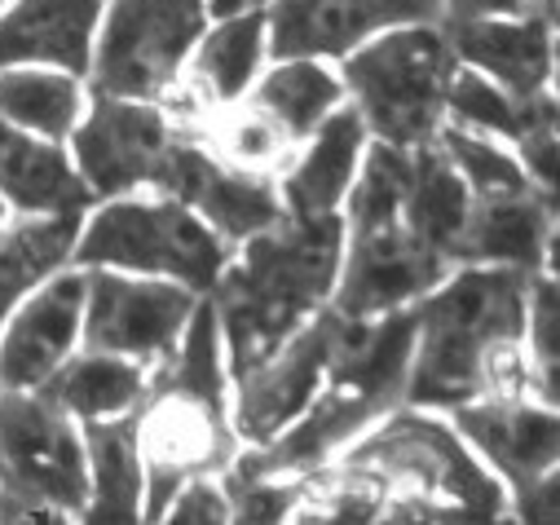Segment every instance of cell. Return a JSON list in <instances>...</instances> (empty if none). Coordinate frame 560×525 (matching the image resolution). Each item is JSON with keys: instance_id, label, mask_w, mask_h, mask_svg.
Instances as JSON below:
<instances>
[{"instance_id": "obj_1", "label": "cell", "mask_w": 560, "mask_h": 525, "mask_svg": "<svg viewBox=\"0 0 560 525\" xmlns=\"http://www.w3.org/2000/svg\"><path fill=\"white\" fill-rule=\"evenodd\" d=\"M529 283L525 270L464 266L419 301L401 402L410 411H459L494 398H542L525 353Z\"/></svg>"}, {"instance_id": "obj_2", "label": "cell", "mask_w": 560, "mask_h": 525, "mask_svg": "<svg viewBox=\"0 0 560 525\" xmlns=\"http://www.w3.org/2000/svg\"><path fill=\"white\" fill-rule=\"evenodd\" d=\"M345 256V221L283 217L273 230L247 238V252L221 270L212 314L230 375H252L283 349L336 292Z\"/></svg>"}, {"instance_id": "obj_3", "label": "cell", "mask_w": 560, "mask_h": 525, "mask_svg": "<svg viewBox=\"0 0 560 525\" xmlns=\"http://www.w3.org/2000/svg\"><path fill=\"white\" fill-rule=\"evenodd\" d=\"M137 455L147 477L142 525H160L186 486L212 481L238 455V438L225 416L221 331L212 301L195 305L173 358L160 362L147 384V398L137 407Z\"/></svg>"}, {"instance_id": "obj_4", "label": "cell", "mask_w": 560, "mask_h": 525, "mask_svg": "<svg viewBox=\"0 0 560 525\" xmlns=\"http://www.w3.org/2000/svg\"><path fill=\"white\" fill-rule=\"evenodd\" d=\"M410 353H415V310H397L371 323H349V336L336 349L301 420L278 433L269 446L238 455L234 468L252 477H310L327 468V459L340 446H349L375 420L397 411L406 393Z\"/></svg>"}, {"instance_id": "obj_5", "label": "cell", "mask_w": 560, "mask_h": 525, "mask_svg": "<svg viewBox=\"0 0 560 525\" xmlns=\"http://www.w3.org/2000/svg\"><path fill=\"white\" fill-rule=\"evenodd\" d=\"M336 275V314L349 323H371L397 310H410L433 288L451 279V260H442L419 238L401 212L397 190V151L371 147L349 203V256Z\"/></svg>"}, {"instance_id": "obj_6", "label": "cell", "mask_w": 560, "mask_h": 525, "mask_svg": "<svg viewBox=\"0 0 560 525\" xmlns=\"http://www.w3.org/2000/svg\"><path fill=\"white\" fill-rule=\"evenodd\" d=\"M340 464L380 477L388 499L424 512L438 525H499L508 516L503 481L459 442L455 429L424 411L384 416V424Z\"/></svg>"}, {"instance_id": "obj_7", "label": "cell", "mask_w": 560, "mask_h": 525, "mask_svg": "<svg viewBox=\"0 0 560 525\" xmlns=\"http://www.w3.org/2000/svg\"><path fill=\"white\" fill-rule=\"evenodd\" d=\"M455 71L446 27H406L349 54L345 84L362 128H371L380 147L415 151L438 142Z\"/></svg>"}, {"instance_id": "obj_8", "label": "cell", "mask_w": 560, "mask_h": 525, "mask_svg": "<svg viewBox=\"0 0 560 525\" xmlns=\"http://www.w3.org/2000/svg\"><path fill=\"white\" fill-rule=\"evenodd\" d=\"M71 260L84 270H137L186 292H212L230 266V243L173 199H115L80 230Z\"/></svg>"}, {"instance_id": "obj_9", "label": "cell", "mask_w": 560, "mask_h": 525, "mask_svg": "<svg viewBox=\"0 0 560 525\" xmlns=\"http://www.w3.org/2000/svg\"><path fill=\"white\" fill-rule=\"evenodd\" d=\"M89 499V455L71 416L40 388H0V525L36 512L80 516Z\"/></svg>"}, {"instance_id": "obj_10", "label": "cell", "mask_w": 560, "mask_h": 525, "mask_svg": "<svg viewBox=\"0 0 560 525\" xmlns=\"http://www.w3.org/2000/svg\"><path fill=\"white\" fill-rule=\"evenodd\" d=\"M203 32V0H115L89 58L93 97L155 102L177 80Z\"/></svg>"}, {"instance_id": "obj_11", "label": "cell", "mask_w": 560, "mask_h": 525, "mask_svg": "<svg viewBox=\"0 0 560 525\" xmlns=\"http://www.w3.org/2000/svg\"><path fill=\"white\" fill-rule=\"evenodd\" d=\"M195 305V292L177 283L93 270L84 275V353H110L137 366H160L173 358Z\"/></svg>"}, {"instance_id": "obj_12", "label": "cell", "mask_w": 560, "mask_h": 525, "mask_svg": "<svg viewBox=\"0 0 560 525\" xmlns=\"http://www.w3.org/2000/svg\"><path fill=\"white\" fill-rule=\"evenodd\" d=\"M160 199L190 208L221 243H247L288 217L278 182L269 173H247L212 155L195 133H182L155 177Z\"/></svg>"}, {"instance_id": "obj_13", "label": "cell", "mask_w": 560, "mask_h": 525, "mask_svg": "<svg viewBox=\"0 0 560 525\" xmlns=\"http://www.w3.org/2000/svg\"><path fill=\"white\" fill-rule=\"evenodd\" d=\"M345 336H349V318H340L336 310H318L273 358H265L252 375H243L230 416L234 438L252 446H269L292 420H301Z\"/></svg>"}, {"instance_id": "obj_14", "label": "cell", "mask_w": 560, "mask_h": 525, "mask_svg": "<svg viewBox=\"0 0 560 525\" xmlns=\"http://www.w3.org/2000/svg\"><path fill=\"white\" fill-rule=\"evenodd\" d=\"M182 128L151 102L93 97L75 124V173L97 199H119L137 186H155Z\"/></svg>"}, {"instance_id": "obj_15", "label": "cell", "mask_w": 560, "mask_h": 525, "mask_svg": "<svg viewBox=\"0 0 560 525\" xmlns=\"http://www.w3.org/2000/svg\"><path fill=\"white\" fill-rule=\"evenodd\" d=\"M438 27L442 0H278L265 19L269 54L292 58H340L384 27Z\"/></svg>"}, {"instance_id": "obj_16", "label": "cell", "mask_w": 560, "mask_h": 525, "mask_svg": "<svg viewBox=\"0 0 560 525\" xmlns=\"http://www.w3.org/2000/svg\"><path fill=\"white\" fill-rule=\"evenodd\" d=\"M455 433L494 468V477L508 481V490H525L547 472H556V451H560L556 411L538 407L534 398H494V402L459 407Z\"/></svg>"}, {"instance_id": "obj_17", "label": "cell", "mask_w": 560, "mask_h": 525, "mask_svg": "<svg viewBox=\"0 0 560 525\" xmlns=\"http://www.w3.org/2000/svg\"><path fill=\"white\" fill-rule=\"evenodd\" d=\"M84 318V275L49 279L0 336V388H40L71 353Z\"/></svg>"}, {"instance_id": "obj_18", "label": "cell", "mask_w": 560, "mask_h": 525, "mask_svg": "<svg viewBox=\"0 0 560 525\" xmlns=\"http://www.w3.org/2000/svg\"><path fill=\"white\" fill-rule=\"evenodd\" d=\"M551 260H556V199L547 190L503 203H468L459 266L551 275Z\"/></svg>"}, {"instance_id": "obj_19", "label": "cell", "mask_w": 560, "mask_h": 525, "mask_svg": "<svg viewBox=\"0 0 560 525\" xmlns=\"http://www.w3.org/2000/svg\"><path fill=\"white\" fill-rule=\"evenodd\" d=\"M446 40H451L455 58L472 62L477 75H486L490 84H499L512 97H538L551 84L556 49H551V23L542 14L451 23Z\"/></svg>"}, {"instance_id": "obj_20", "label": "cell", "mask_w": 560, "mask_h": 525, "mask_svg": "<svg viewBox=\"0 0 560 525\" xmlns=\"http://www.w3.org/2000/svg\"><path fill=\"white\" fill-rule=\"evenodd\" d=\"M97 0H19L0 19V71L23 62H49L71 75L89 71Z\"/></svg>"}, {"instance_id": "obj_21", "label": "cell", "mask_w": 560, "mask_h": 525, "mask_svg": "<svg viewBox=\"0 0 560 525\" xmlns=\"http://www.w3.org/2000/svg\"><path fill=\"white\" fill-rule=\"evenodd\" d=\"M0 195L23 217H84V208H93V195L80 182L75 164L54 142H40L5 119H0Z\"/></svg>"}, {"instance_id": "obj_22", "label": "cell", "mask_w": 560, "mask_h": 525, "mask_svg": "<svg viewBox=\"0 0 560 525\" xmlns=\"http://www.w3.org/2000/svg\"><path fill=\"white\" fill-rule=\"evenodd\" d=\"M89 455V499L80 508V525H142V455H137V411L119 420L84 424Z\"/></svg>"}, {"instance_id": "obj_23", "label": "cell", "mask_w": 560, "mask_h": 525, "mask_svg": "<svg viewBox=\"0 0 560 525\" xmlns=\"http://www.w3.org/2000/svg\"><path fill=\"white\" fill-rule=\"evenodd\" d=\"M366 147V128L358 119V110H331L318 128H314V142L310 151L296 160V168L283 182V208L288 217H331L336 203L345 199L358 155Z\"/></svg>"}, {"instance_id": "obj_24", "label": "cell", "mask_w": 560, "mask_h": 525, "mask_svg": "<svg viewBox=\"0 0 560 525\" xmlns=\"http://www.w3.org/2000/svg\"><path fill=\"white\" fill-rule=\"evenodd\" d=\"M147 366H137L128 358H110V353H80L71 362H62L40 393L67 416H80L84 424L97 420H119L132 416L147 398Z\"/></svg>"}, {"instance_id": "obj_25", "label": "cell", "mask_w": 560, "mask_h": 525, "mask_svg": "<svg viewBox=\"0 0 560 525\" xmlns=\"http://www.w3.org/2000/svg\"><path fill=\"white\" fill-rule=\"evenodd\" d=\"M80 238V212L62 217H23L19 225L0 230V323L32 292L45 275H54Z\"/></svg>"}, {"instance_id": "obj_26", "label": "cell", "mask_w": 560, "mask_h": 525, "mask_svg": "<svg viewBox=\"0 0 560 525\" xmlns=\"http://www.w3.org/2000/svg\"><path fill=\"white\" fill-rule=\"evenodd\" d=\"M336 102H340V80L310 58H292L260 80L247 106L265 115L296 147L301 138H314V128L336 110Z\"/></svg>"}, {"instance_id": "obj_27", "label": "cell", "mask_w": 560, "mask_h": 525, "mask_svg": "<svg viewBox=\"0 0 560 525\" xmlns=\"http://www.w3.org/2000/svg\"><path fill=\"white\" fill-rule=\"evenodd\" d=\"M446 110H455V119L464 128H481V133L508 138L516 147L538 138V133H556V97L551 93L512 97L477 71H455L451 93H446Z\"/></svg>"}, {"instance_id": "obj_28", "label": "cell", "mask_w": 560, "mask_h": 525, "mask_svg": "<svg viewBox=\"0 0 560 525\" xmlns=\"http://www.w3.org/2000/svg\"><path fill=\"white\" fill-rule=\"evenodd\" d=\"M84 89L75 75L54 71H0V119L45 142L75 133Z\"/></svg>"}, {"instance_id": "obj_29", "label": "cell", "mask_w": 560, "mask_h": 525, "mask_svg": "<svg viewBox=\"0 0 560 525\" xmlns=\"http://www.w3.org/2000/svg\"><path fill=\"white\" fill-rule=\"evenodd\" d=\"M388 508V486L358 468H318L288 516V525H380Z\"/></svg>"}, {"instance_id": "obj_30", "label": "cell", "mask_w": 560, "mask_h": 525, "mask_svg": "<svg viewBox=\"0 0 560 525\" xmlns=\"http://www.w3.org/2000/svg\"><path fill=\"white\" fill-rule=\"evenodd\" d=\"M260 54H265V14L247 10L234 14L225 27H217L195 58V80L208 93V102H234L252 84Z\"/></svg>"}, {"instance_id": "obj_31", "label": "cell", "mask_w": 560, "mask_h": 525, "mask_svg": "<svg viewBox=\"0 0 560 525\" xmlns=\"http://www.w3.org/2000/svg\"><path fill=\"white\" fill-rule=\"evenodd\" d=\"M305 486L310 477H252L230 464L217 481L225 503V525H288Z\"/></svg>"}, {"instance_id": "obj_32", "label": "cell", "mask_w": 560, "mask_h": 525, "mask_svg": "<svg viewBox=\"0 0 560 525\" xmlns=\"http://www.w3.org/2000/svg\"><path fill=\"white\" fill-rule=\"evenodd\" d=\"M288 151H292V142L278 133L265 115H256L252 106L221 124V160L234 164V168L269 173L273 164H283Z\"/></svg>"}, {"instance_id": "obj_33", "label": "cell", "mask_w": 560, "mask_h": 525, "mask_svg": "<svg viewBox=\"0 0 560 525\" xmlns=\"http://www.w3.org/2000/svg\"><path fill=\"white\" fill-rule=\"evenodd\" d=\"M525 353H529V371L542 388V402L556 407V279L551 275H534V283H529Z\"/></svg>"}, {"instance_id": "obj_34", "label": "cell", "mask_w": 560, "mask_h": 525, "mask_svg": "<svg viewBox=\"0 0 560 525\" xmlns=\"http://www.w3.org/2000/svg\"><path fill=\"white\" fill-rule=\"evenodd\" d=\"M160 525H225V503H221V490L217 481H195L186 486L173 508L160 516Z\"/></svg>"}, {"instance_id": "obj_35", "label": "cell", "mask_w": 560, "mask_h": 525, "mask_svg": "<svg viewBox=\"0 0 560 525\" xmlns=\"http://www.w3.org/2000/svg\"><path fill=\"white\" fill-rule=\"evenodd\" d=\"M508 516L516 525H556L560 521V481H556V472H547L542 481H534L525 490H512Z\"/></svg>"}, {"instance_id": "obj_36", "label": "cell", "mask_w": 560, "mask_h": 525, "mask_svg": "<svg viewBox=\"0 0 560 525\" xmlns=\"http://www.w3.org/2000/svg\"><path fill=\"white\" fill-rule=\"evenodd\" d=\"M442 14H446L451 23L525 19V14H534V0H442Z\"/></svg>"}, {"instance_id": "obj_37", "label": "cell", "mask_w": 560, "mask_h": 525, "mask_svg": "<svg viewBox=\"0 0 560 525\" xmlns=\"http://www.w3.org/2000/svg\"><path fill=\"white\" fill-rule=\"evenodd\" d=\"M380 525H438V521H429L424 512H415V508H406V503H397V499H388V508H384V516H380Z\"/></svg>"}, {"instance_id": "obj_38", "label": "cell", "mask_w": 560, "mask_h": 525, "mask_svg": "<svg viewBox=\"0 0 560 525\" xmlns=\"http://www.w3.org/2000/svg\"><path fill=\"white\" fill-rule=\"evenodd\" d=\"M260 0H212V10L217 14H225V19H234V14H243V10H256Z\"/></svg>"}, {"instance_id": "obj_39", "label": "cell", "mask_w": 560, "mask_h": 525, "mask_svg": "<svg viewBox=\"0 0 560 525\" xmlns=\"http://www.w3.org/2000/svg\"><path fill=\"white\" fill-rule=\"evenodd\" d=\"M23 525H71V516H62V512H36Z\"/></svg>"}, {"instance_id": "obj_40", "label": "cell", "mask_w": 560, "mask_h": 525, "mask_svg": "<svg viewBox=\"0 0 560 525\" xmlns=\"http://www.w3.org/2000/svg\"><path fill=\"white\" fill-rule=\"evenodd\" d=\"M538 5H542V19L551 23V14H556V0H538Z\"/></svg>"}, {"instance_id": "obj_41", "label": "cell", "mask_w": 560, "mask_h": 525, "mask_svg": "<svg viewBox=\"0 0 560 525\" xmlns=\"http://www.w3.org/2000/svg\"><path fill=\"white\" fill-rule=\"evenodd\" d=\"M0 230H5V203H0Z\"/></svg>"}, {"instance_id": "obj_42", "label": "cell", "mask_w": 560, "mask_h": 525, "mask_svg": "<svg viewBox=\"0 0 560 525\" xmlns=\"http://www.w3.org/2000/svg\"><path fill=\"white\" fill-rule=\"evenodd\" d=\"M499 525H516V521H512V516H503V521H499Z\"/></svg>"}]
</instances>
